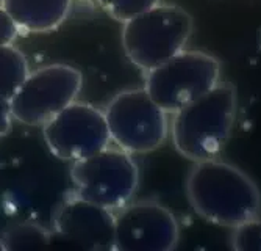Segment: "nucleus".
Masks as SVG:
<instances>
[{"label": "nucleus", "instance_id": "1", "mask_svg": "<svg viewBox=\"0 0 261 251\" xmlns=\"http://www.w3.org/2000/svg\"><path fill=\"white\" fill-rule=\"evenodd\" d=\"M185 192L193 211L211 224L233 230L261 215V193L255 180L218 157L194 162Z\"/></svg>", "mask_w": 261, "mask_h": 251}, {"label": "nucleus", "instance_id": "2", "mask_svg": "<svg viewBox=\"0 0 261 251\" xmlns=\"http://www.w3.org/2000/svg\"><path fill=\"white\" fill-rule=\"evenodd\" d=\"M236 115L238 91L231 82L221 80L172 115L169 135L174 148L193 164L219 157L231 136Z\"/></svg>", "mask_w": 261, "mask_h": 251}, {"label": "nucleus", "instance_id": "3", "mask_svg": "<svg viewBox=\"0 0 261 251\" xmlns=\"http://www.w3.org/2000/svg\"><path fill=\"white\" fill-rule=\"evenodd\" d=\"M194 22L185 8L158 4L124 22L122 48L141 71H150L186 49Z\"/></svg>", "mask_w": 261, "mask_h": 251}, {"label": "nucleus", "instance_id": "4", "mask_svg": "<svg viewBox=\"0 0 261 251\" xmlns=\"http://www.w3.org/2000/svg\"><path fill=\"white\" fill-rule=\"evenodd\" d=\"M103 113L111 142L130 154L153 152L169 136V113L150 98L146 88L117 93Z\"/></svg>", "mask_w": 261, "mask_h": 251}, {"label": "nucleus", "instance_id": "5", "mask_svg": "<svg viewBox=\"0 0 261 251\" xmlns=\"http://www.w3.org/2000/svg\"><path fill=\"white\" fill-rule=\"evenodd\" d=\"M221 82V61L205 51H181L146 73L144 88L169 115L206 95Z\"/></svg>", "mask_w": 261, "mask_h": 251}, {"label": "nucleus", "instance_id": "6", "mask_svg": "<svg viewBox=\"0 0 261 251\" xmlns=\"http://www.w3.org/2000/svg\"><path fill=\"white\" fill-rule=\"evenodd\" d=\"M74 195L111 212L132 201L139 186V168L133 154L121 148H105L72 162Z\"/></svg>", "mask_w": 261, "mask_h": 251}, {"label": "nucleus", "instance_id": "7", "mask_svg": "<svg viewBox=\"0 0 261 251\" xmlns=\"http://www.w3.org/2000/svg\"><path fill=\"white\" fill-rule=\"evenodd\" d=\"M83 76L77 67L54 63L30 71L10 99L13 120L25 126H42L77 101Z\"/></svg>", "mask_w": 261, "mask_h": 251}, {"label": "nucleus", "instance_id": "8", "mask_svg": "<svg viewBox=\"0 0 261 251\" xmlns=\"http://www.w3.org/2000/svg\"><path fill=\"white\" fill-rule=\"evenodd\" d=\"M49 151L66 162H77L110 146V130L103 110L74 101L42 124Z\"/></svg>", "mask_w": 261, "mask_h": 251}, {"label": "nucleus", "instance_id": "9", "mask_svg": "<svg viewBox=\"0 0 261 251\" xmlns=\"http://www.w3.org/2000/svg\"><path fill=\"white\" fill-rule=\"evenodd\" d=\"M178 240L175 215L158 201L128 202L114 214V249L172 251Z\"/></svg>", "mask_w": 261, "mask_h": 251}, {"label": "nucleus", "instance_id": "10", "mask_svg": "<svg viewBox=\"0 0 261 251\" xmlns=\"http://www.w3.org/2000/svg\"><path fill=\"white\" fill-rule=\"evenodd\" d=\"M52 236L79 249H111L114 248V214L74 195L55 212Z\"/></svg>", "mask_w": 261, "mask_h": 251}, {"label": "nucleus", "instance_id": "11", "mask_svg": "<svg viewBox=\"0 0 261 251\" xmlns=\"http://www.w3.org/2000/svg\"><path fill=\"white\" fill-rule=\"evenodd\" d=\"M14 24L32 33L60 27L69 16L72 0H0Z\"/></svg>", "mask_w": 261, "mask_h": 251}, {"label": "nucleus", "instance_id": "12", "mask_svg": "<svg viewBox=\"0 0 261 251\" xmlns=\"http://www.w3.org/2000/svg\"><path fill=\"white\" fill-rule=\"evenodd\" d=\"M29 73L25 55L13 44L0 45V98L10 101Z\"/></svg>", "mask_w": 261, "mask_h": 251}, {"label": "nucleus", "instance_id": "13", "mask_svg": "<svg viewBox=\"0 0 261 251\" xmlns=\"http://www.w3.org/2000/svg\"><path fill=\"white\" fill-rule=\"evenodd\" d=\"M0 245L5 249L13 251L45 248L52 245V233L44 230L39 224L20 223L8 227L0 237Z\"/></svg>", "mask_w": 261, "mask_h": 251}, {"label": "nucleus", "instance_id": "14", "mask_svg": "<svg viewBox=\"0 0 261 251\" xmlns=\"http://www.w3.org/2000/svg\"><path fill=\"white\" fill-rule=\"evenodd\" d=\"M230 246L236 251H261V215L233 227Z\"/></svg>", "mask_w": 261, "mask_h": 251}, {"label": "nucleus", "instance_id": "15", "mask_svg": "<svg viewBox=\"0 0 261 251\" xmlns=\"http://www.w3.org/2000/svg\"><path fill=\"white\" fill-rule=\"evenodd\" d=\"M110 17L124 22L158 5L161 0H99Z\"/></svg>", "mask_w": 261, "mask_h": 251}, {"label": "nucleus", "instance_id": "16", "mask_svg": "<svg viewBox=\"0 0 261 251\" xmlns=\"http://www.w3.org/2000/svg\"><path fill=\"white\" fill-rule=\"evenodd\" d=\"M19 33V27L14 24L11 16L0 4V45L13 44Z\"/></svg>", "mask_w": 261, "mask_h": 251}, {"label": "nucleus", "instance_id": "17", "mask_svg": "<svg viewBox=\"0 0 261 251\" xmlns=\"http://www.w3.org/2000/svg\"><path fill=\"white\" fill-rule=\"evenodd\" d=\"M11 126H13V115H11L10 101L0 98V140L11 130Z\"/></svg>", "mask_w": 261, "mask_h": 251}]
</instances>
